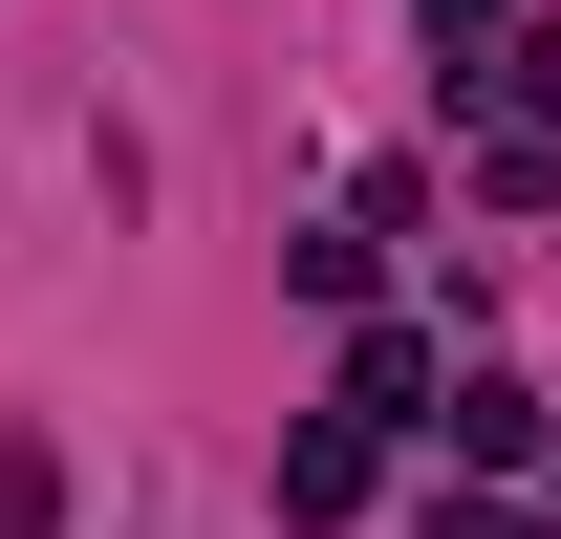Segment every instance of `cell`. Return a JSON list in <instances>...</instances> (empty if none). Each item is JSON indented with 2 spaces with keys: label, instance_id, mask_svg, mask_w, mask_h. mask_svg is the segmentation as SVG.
I'll return each instance as SVG.
<instances>
[{
  "label": "cell",
  "instance_id": "obj_1",
  "mask_svg": "<svg viewBox=\"0 0 561 539\" xmlns=\"http://www.w3.org/2000/svg\"><path fill=\"white\" fill-rule=\"evenodd\" d=\"M346 410H367V432H432V345L367 324V345H346Z\"/></svg>",
  "mask_w": 561,
  "mask_h": 539
},
{
  "label": "cell",
  "instance_id": "obj_2",
  "mask_svg": "<svg viewBox=\"0 0 561 539\" xmlns=\"http://www.w3.org/2000/svg\"><path fill=\"white\" fill-rule=\"evenodd\" d=\"M346 496H367V410H324V432L280 454V518H346Z\"/></svg>",
  "mask_w": 561,
  "mask_h": 539
}]
</instances>
